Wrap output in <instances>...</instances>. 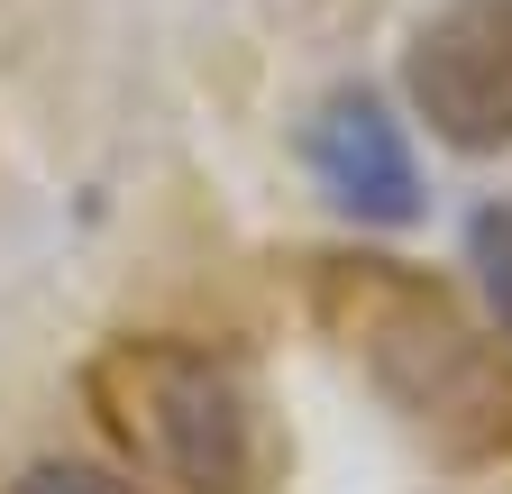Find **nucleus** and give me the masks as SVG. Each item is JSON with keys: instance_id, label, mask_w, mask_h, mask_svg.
Here are the masks:
<instances>
[{"instance_id": "obj_5", "label": "nucleus", "mask_w": 512, "mask_h": 494, "mask_svg": "<svg viewBox=\"0 0 512 494\" xmlns=\"http://www.w3.org/2000/svg\"><path fill=\"white\" fill-rule=\"evenodd\" d=\"M467 257H476V275H485V293H494V321H503V339H512V202H485V211L467 220Z\"/></svg>"}, {"instance_id": "obj_2", "label": "nucleus", "mask_w": 512, "mask_h": 494, "mask_svg": "<svg viewBox=\"0 0 512 494\" xmlns=\"http://www.w3.org/2000/svg\"><path fill=\"white\" fill-rule=\"evenodd\" d=\"M92 385L119 421V440L147 449L183 494H266L275 440H266V403H256L238 357L128 339L92 366Z\"/></svg>"}, {"instance_id": "obj_1", "label": "nucleus", "mask_w": 512, "mask_h": 494, "mask_svg": "<svg viewBox=\"0 0 512 494\" xmlns=\"http://www.w3.org/2000/svg\"><path fill=\"white\" fill-rule=\"evenodd\" d=\"M320 312L348 330L375 394L430 440V458L485 467L512 449V348L467 330L439 284L384 257H330L320 266Z\"/></svg>"}, {"instance_id": "obj_4", "label": "nucleus", "mask_w": 512, "mask_h": 494, "mask_svg": "<svg viewBox=\"0 0 512 494\" xmlns=\"http://www.w3.org/2000/svg\"><path fill=\"white\" fill-rule=\"evenodd\" d=\"M311 174H320V193H330L339 211H357L375 229L421 220V165L403 147V119L375 92H339L311 119Z\"/></svg>"}, {"instance_id": "obj_6", "label": "nucleus", "mask_w": 512, "mask_h": 494, "mask_svg": "<svg viewBox=\"0 0 512 494\" xmlns=\"http://www.w3.org/2000/svg\"><path fill=\"white\" fill-rule=\"evenodd\" d=\"M10 494H138V485L110 476V467H83V458H46V467H28Z\"/></svg>"}, {"instance_id": "obj_3", "label": "nucleus", "mask_w": 512, "mask_h": 494, "mask_svg": "<svg viewBox=\"0 0 512 494\" xmlns=\"http://www.w3.org/2000/svg\"><path fill=\"white\" fill-rule=\"evenodd\" d=\"M403 92L439 147L503 156L512 147V0H448L403 55Z\"/></svg>"}]
</instances>
